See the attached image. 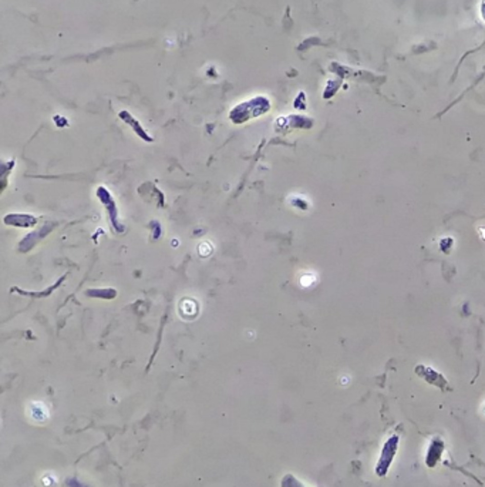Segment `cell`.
<instances>
[{
	"mask_svg": "<svg viewBox=\"0 0 485 487\" xmlns=\"http://www.w3.org/2000/svg\"><path fill=\"white\" fill-rule=\"evenodd\" d=\"M396 447H397V437H392V439H390V440L387 442L386 446H384L383 455H381V457H380V462H379V464H377V470H380V469H381V466H383V470H381V475H380V476H383L384 473H386V470H387V467H389V464H390L392 459L394 457V452H396Z\"/></svg>",
	"mask_w": 485,
	"mask_h": 487,
	"instance_id": "6da1fadb",
	"label": "cell"
},
{
	"mask_svg": "<svg viewBox=\"0 0 485 487\" xmlns=\"http://www.w3.org/2000/svg\"><path fill=\"white\" fill-rule=\"evenodd\" d=\"M181 315L184 316V318L191 319L193 318L197 312H198V305H197V302H193L192 299H184L181 302Z\"/></svg>",
	"mask_w": 485,
	"mask_h": 487,
	"instance_id": "7a4b0ae2",
	"label": "cell"
},
{
	"mask_svg": "<svg viewBox=\"0 0 485 487\" xmlns=\"http://www.w3.org/2000/svg\"><path fill=\"white\" fill-rule=\"evenodd\" d=\"M482 413H484V416H485V403L482 405Z\"/></svg>",
	"mask_w": 485,
	"mask_h": 487,
	"instance_id": "3957f363",
	"label": "cell"
}]
</instances>
